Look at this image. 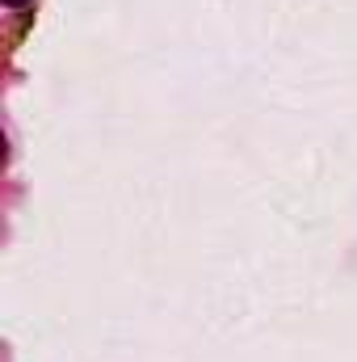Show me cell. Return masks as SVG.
Segmentation results:
<instances>
[{
	"label": "cell",
	"mask_w": 357,
	"mask_h": 362,
	"mask_svg": "<svg viewBox=\"0 0 357 362\" xmlns=\"http://www.w3.org/2000/svg\"><path fill=\"white\" fill-rule=\"evenodd\" d=\"M4 4H25V0H4Z\"/></svg>",
	"instance_id": "1"
}]
</instances>
